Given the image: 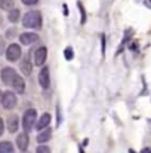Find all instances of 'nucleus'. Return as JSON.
Masks as SVG:
<instances>
[{
	"label": "nucleus",
	"mask_w": 151,
	"mask_h": 153,
	"mask_svg": "<svg viewBox=\"0 0 151 153\" xmlns=\"http://www.w3.org/2000/svg\"><path fill=\"white\" fill-rule=\"evenodd\" d=\"M46 56H48V49L46 48H39L37 51L34 52V62L36 65H43V62L46 61Z\"/></svg>",
	"instance_id": "nucleus-5"
},
{
	"label": "nucleus",
	"mask_w": 151,
	"mask_h": 153,
	"mask_svg": "<svg viewBox=\"0 0 151 153\" xmlns=\"http://www.w3.org/2000/svg\"><path fill=\"white\" fill-rule=\"evenodd\" d=\"M1 104L4 108H13L16 105V95L12 94L10 91L9 92H4L3 94V98H1Z\"/></svg>",
	"instance_id": "nucleus-3"
},
{
	"label": "nucleus",
	"mask_w": 151,
	"mask_h": 153,
	"mask_svg": "<svg viewBox=\"0 0 151 153\" xmlns=\"http://www.w3.org/2000/svg\"><path fill=\"white\" fill-rule=\"evenodd\" d=\"M141 153H151V149H144Z\"/></svg>",
	"instance_id": "nucleus-22"
},
{
	"label": "nucleus",
	"mask_w": 151,
	"mask_h": 153,
	"mask_svg": "<svg viewBox=\"0 0 151 153\" xmlns=\"http://www.w3.org/2000/svg\"><path fill=\"white\" fill-rule=\"evenodd\" d=\"M7 129H9V132H16V129H18V116H15V114L9 116V119H7Z\"/></svg>",
	"instance_id": "nucleus-11"
},
{
	"label": "nucleus",
	"mask_w": 151,
	"mask_h": 153,
	"mask_svg": "<svg viewBox=\"0 0 151 153\" xmlns=\"http://www.w3.org/2000/svg\"><path fill=\"white\" fill-rule=\"evenodd\" d=\"M39 83H40V86L42 88H49V68L48 67H45V68H42V71L39 73Z\"/></svg>",
	"instance_id": "nucleus-6"
},
{
	"label": "nucleus",
	"mask_w": 151,
	"mask_h": 153,
	"mask_svg": "<svg viewBox=\"0 0 151 153\" xmlns=\"http://www.w3.org/2000/svg\"><path fill=\"white\" fill-rule=\"evenodd\" d=\"M49 122H50V114L49 113H45V114L39 119V122L36 123V128H37V129H43V128H46V126L49 125Z\"/></svg>",
	"instance_id": "nucleus-12"
},
{
	"label": "nucleus",
	"mask_w": 151,
	"mask_h": 153,
	"mask_svg": "<svg viewBox=\"0 0 151 153\" xmlns=\"http://www.w3.org/2000/svg\"><path fill=\"white\" fill-rule=\"evenodd\" d=\"M73 56H74L73 49H71V48H67V49H65V59H71Z\"/></svg>",
	"instance_id": "nucleus-19"
},
{
	"label": "nucleus",
	"mask_w": 151,
	"mask_h": 153,
	"mask_svg": "<svg viewBox=\"0 0 151 153\" xmlns=\"http://www.w3.org/2000/svg\"><path fill=\"white\" fill-rule=\"evenodd\" d=\"M80 153H83V150H82V149H80Z\"/></svg>",
	"instance_id": "nucleus-24"
},
{
	"label": "nucleus",
	"mask_w": 151,
	"mask_h": 153,
	"mask_svg": "<svg viewBox=\"0 0 151 153\" xmlns=\"http://www.w3.org/2000/svg\"><path fill=\"white\" fill-rule=\"evenodd\" d=\"M22 3H24V4L31 6V4H36V3H37V0H22Z\"/></svg>",
	"instance_id": "nucleus-20"
},
{
	"label": "nucleus",
	"mask_w": 151,
	"mask_h": 153,
	"mask_svg": "<svg viewBox=\"0 0 151 153\" xmlns=\"http://www.w3.org/2000/svg\"><path fill=\"white\" fill-rule=\"evenodd\" d=\"M3 131H4V123H3V120H1V117H0V135L3 134Z\"/></svg>",
	"instance_id": "nucleus-21"
},
{
	"label": "nucleus",
	"mask_w": 151,
	"mask_h": 153,
	"mask_svg": "<svg viewBox=\"0 0 151 153\" xmlns=\"http://www.w3.org/2000/svg\"><path fill=\"white\" fill-rule=\"evenodd\" d=\"M19 40H21L22 45H31V43L39 40V36L34 34V33H24V34L19 36Z\"/></svg>",
	"instance_id": "nucleus-9"
},
{
	"label": "nucleus",
	"mask_w": 151,
	"mask_h": 153,
	"mask_svg": "<svg viewBox=\"0 0 151 153\" xmlns=\"http://www.w3.org/2000/svg\"><path fill=\"white\" fill-rule=\"evenodd\" d=\"M37 153H50V149L48 146H39L37 147Z\"/></svg>",
	"instance_id": "nucleus-18"
},
{
	"label": "nucleus",
	"mask_w": 151,
	"mask_h": 153,
	"mask_svg": "<svg viewBox=\"0 0 151 153\" xmlns=\"http://www.w3.org/2000/svg\"><path fill=\"white\" fill-rule=\"evenodd\" d=\"M22 24H24V27H28V28H42V15H40V12H36V10L27 12L24 15Z\"/></svg>",
	"instance_id": "nucleus-1"
},
{
	"label": "nucleus",
	"mask_w": 151,
	"mask_h": 153,
	"mask_svg": "<svg viewBox=\"0 0 151 153\" xmlns=\"http://www.w3.org/2000/svg\"><path fill=\"white\" fill-rule=\"evenodd\" d=\"M13 4H15L13 0H0V7L4 9V10H10V9H13Z\"/></svg>",
	"instance_id": "nucleus-16"
},
{
	"label": "nucleus",
	"mask_w": 151,
	"mask_h": 153,
	"mask_svg": "<svg viewBox=\"0 0 151 153\" xmlns=\"http://www.w3.org/2000/svg\"><path fill=\"white\" fill-rule=\"evenodd\" d=\"M0 153H13V146L9 141L0 143Z\"/></svg>",
	"instance_id": "nucleus-15"
},
{
	"label": "nucleus",
	"mask_w": 151,
	"mask_h": 153,
	"mask_svg": "<svg viewBox=\"0 0 151 153\" xmlns=\"http://www.w3.org/2000/svg\"><path fill=\"white\" fill-rule=\"evenodd\" d=\"M28 143H30V140H28V135H27V134H21V135H18V138H16V144H18V147H19L21 150H27Z\"/></svg>",
	"instance_id": "nucleus-10"
},
{
	"label": "nucleus",
	"mask_w": 151,
	"mask_h": 153,
	"mask_svg": "<svg viewBox=\"0 0 151 153\" xmlns=\"http://www.w3.org/2000/svg\"><path fill=\"white\" fill-rule=\"evenodd\" d=\"M21 71L24 74H30L31 73V62L28 61V58H24L21 62Z\"/></svg>",
	"instance_id": "nucleus-13"
},
{
	"label": "nucleus",
	"mask_w": 151,
	"mask_h": 153,
	"mask_svg": "<svg viewBox=\"0 0 151 153\" xmlns=\"http://www.w3.org/2000/svg\"><path fill=\"white\" fill-rule=\"evenodd\" d=\"M1 98H3V92L0 91V101H1Z\"/></svg>",
	"instance_id": "nucleus-23"
},
{
	"label": "nucleus",
	"mask_w": 151,
	"mask_h": 153,
	"mask_svg": "<svg viewBox=\"0 0 151 153\" xmlns=\"http://www.w3.org/2000/svg\"><path fill=\"white\" fill-rule=\"evenodd\" d=\"M15 76H16V73H15V70L10 68V67H6V68H3V71H1V80H3L4 83H7V85L12 83V80H13Z\"/></svg>",
	"instance_id": "nucleus-7"
},
{
	"label": "nucleus",
	"mask_w": 151,
	"mask_h": 153,
	"mask_svg": "<svg viewBox=\"0 0 151 153\" xmlns=\"http://www.w3.org/2000/svg\"><path fill=\"white\" fill-rule=\"evenodd\" d=\"M150 1H151V0H150Z\"/></svg>",
	"instance_id": "nucleus-25"
},
{
	"label": "nucleus",
	"mask_w": 151,
	"mask_h": 153,
	"mask_svg": "<svg viewBox=\"0 0 151 153\" xmlns=\"http://www.w3.org/2000/svg\"><path fill=\"white\" fill-rule=\"evenodd\" d=\"M50 135H52V131L48 128L46 131H43V132H40V134L37 135V141H39V143H46L50 138Z\"/></svg>",
	"instance_id": "nucleus-14"
},
{
	"label": "nucleus",
	"mask_w": 151,
	"mask_h": 153,
	"mask_svg": "<svg viewBox=\"0 0 151 153\" xmlns=\"http://www.w3.org/2000/svg\"><path fill=\"white\" fill-rule=\"evenodd\" d=\"M36 110L34 108H30V110H27L25 113H24V117H22V125H24V129L25 131H30L33 126H34V123H36Z\"/></svg>",
	"instance_id": "nucleus-2"
},
{
	"label": "nucleus",
	"mask_w": 151,
	"mask_h": 153,
	"mask_svg": "<svg viewBox=\"0 0 151 153\" xmlns=\"http://www.w3.org/2000/svg\"><path fill=\"white\" fill-rule=\"evenodd\" d=\"M21 56V48L18 45H10L6 51V58L9 61H16Z\"/></svg>",
	"instance_id": "nucleus-4"
},
{
	"label": "nucleus",
	"mask_w": 151,
	"mask_h": 153,
	"mask_svg": "<svg viewBox=\"0 0 151 153\" xmlns=\"http://www.w3.org/2000/svg\"><path fill=\"white\" fill-rule=\"evenodd\" d=\"M12 86H13V89L18 92V94H22L24 91H25V83H24V79L19 76V74H16L15 77H13V80H12V83H10Z\"/></svg>",
	"instance_id": "nucleus-8"
},
{
	"label": "nucleus",
	"mask_w": 151,
	"mask_h": 153,
	"mask_svg": "<svg viewBox=\"0 0 151 153\" xmlns=\"http://www.w3.org/2000/svg\"><path fill=\"white\" fill-rule=\"evenodd\" d=\"M7 18H9L10 22H16V21L19 19V10H18V9H12V10L9 12V16H7Z\"/></svg>",
	"instance_id": "nucleus-17"
}]
</instances>
